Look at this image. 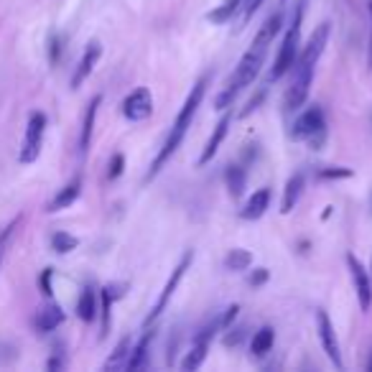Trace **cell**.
Instances as JSON below:
<instances>
[{"label":"cell","mask_w":372,"mask_h":372,"mask_svg":"<svg viewBox=\"0 0 372 372\" xmlns=\"http://www.w3.org/2000/svg\"><path fill=\"white\" fill-rule=\"evenodd\" d=\"M301 18H304V0H298L296 3V10H293V18H291V25H288L286 31V39L280 43V51L278 56H276V64L271 69V82L280 79V76L291 72L293 64L298 59V43H301Z\"/></svg>","instance_id":"3957f363"},{"label":"cell","mask_w":372,"mask_h":372,"mask_svg":"<svg viewBox=\"0 0 372 372\" xmlns=\"http://www.w3.org/2000/svg\"><path fill=\"white\" fill-rule=\"evenodd\" d=\"M367 370H370V372H372V357H370V362H367Z\"/></svg>","instance_id":"f35d334b"},{"label":"cell","mask_w":372,"mask_h":372,"mask_svg":"<svg viewBox=\"0 0 372 372\" xmlns=\"http://www.w3.org/2000/svg\"><path fill=\"white\" fill-rule=\"evenodd\" d=\"M265 54H268V49L255 46V43L245 51V56L240 59V64H237V69H235V74H232V79H229L227 90H225L222 94H217V100H214V107H217V110H225V107H229V105L235 102L237 94L242 92L247 85H253V79L258 76V72H260V67H262Z\"/></svg>","instance_id":"7a4b0ae2"},{"label":"cell","mask_w":372,"mask_h":372,"mask_svg":"<svg viewBox=\"0 0 372 372\" xmlns=\"http://www.w3.org/2000/svg\"><path fill=\"white\" fill-rule=\"evenodd\" d=\"M229 123H232V115H225V118L217 123V127H214V133H211V138L207 141V145H204L202 156H199V166H207V163L217 156V151H220L222 141H225V136H227V127Z\"/></svg>","instance_id":"4fadbf2b"},{"label":"cell","mask_w":372,"mask_h":372,"mask_svg":"<svg viewBox=\"0 0 372 372\" xmlns=\"http://www.w3.org/2000/svg\"><path fill=\"white\" fill-rule=\"evenodd\" d=\"M240 6H242V0H225L220 8L211 10L207 18H209L211 23H227V21H232V16H235L237 10H240Z\"/></svg>","instance_id":"d4e9b609"},{"label":"cell","mask_w":372,"mask_h":372,"mask_svg":"<svg viewBox=\"0 0 372 372\" xmlns=\"http://www.w3.org/2000/svg\"><path fill=\"white\" fill-rule=\"evenodd\" d=\"M51 278H54V271H51V268H46V271L41 273V278H39V286H41L43 296H51Z\"/></svg>","instance_id":"e575fe53"},{"label":"cell","mask_w":372,"mask_h":372,"mask_svg":"<svg viewBox=\"0 0 372 372\" xmlns=\"http://www.w3.org/2000/svg\"><path fill=\"white\" fill-rule=\"evenodd\" d=\"M280 28H283V13L280 10H276L265 23L260 25V31H258V36H255V46H262V49H268L273 43V39L280 34Z\"/></svg>","instance_id":"2e32d148"},{"label":"cell","mask_w":372,"mask_h":372,"mask_svg":"<svg viewBox=\"0 0 372 372\" xmlns=\"http://www.w3.org/2000/svg\"><path fill=\"white\" fill-rule=\"evenodd\" d=\"M153 112V97L145 87H138L136 92H130L123 102V115H125L130 123H143V120L151 118Z\"/></svg>","instance_id":"52a82bcc"},{"label":"cell","mask_w":372,"mask_h":372,"mask_svg":"<svg viewBox=\"0 0 372 372\" xmlns=\"http://www.w3.org/2000/svg\"><path fill=\"white\" fill-rule=\"evenodd\" d=\"M347 262H349L352 280H355L357 298H360V309H362V311H370V306H372V278L367 276V271L362 268V262L357 260L355 255H347Z\"/></svg>","instance_id":"9c48e42d"},{"label":"cell","mask_w":372,"mask_h":372,"mask_svg":"<svg viewBox=\"0 0 372 372\" xmlns=\"http://www.w3.org/2000/svg\"><path fill=\"white\" fill-rule=\"evenodd\" d=\"M204 92H207V79H199L194 87H192V92H189V97H186L184 107L178 110L176 120H174V125H171V133L169 138H166V143H163V148L158 151V156H156V161H153L151 166V174H148V178H153L158 171L163 169V163L169 161L171 156L178 151V145H181V141H184L186 130L192 127V120H194L196 110H199V105H202L204 100Z\"/></svg>","instance_id":"6da1fadb"},{"label":"cell","mask_w":372,"mask_h":372,"mask_svg":"<svg viewBox=\"0 0 372 372\" xmlns=\"http://www.w3.org/2000/svg\"><path fill=\"white\" fill-rule=\"evenodd\" d=\"M225 265H227L229 271H247L250 265H253V255L242 250V247H235L232 253L225 258Z\"/></svg>","instance_id":"484cf974"},{"label":"cell","mask_w":372,"mask_h":372,"mask_svg":"<svg viewBox=\"0 0 372 372\" xmlns=\"http://www.w3.org/2000/svg\"><path fill=\"white\" fill-rule=\"evenodd\" d=\"M192 262H194V253H186L184 258H181V262H178L176 268H174V273H171V278L166 280V286H163L161 296H158V301H156V306H153V311L148 313V319H145V324L156 322V319L161 316L163 309L169 306V301H171V298H174V293H176V288H178V283H181V278H184L186 268H189Z\"/></svg>","instance_id":"8992f818"},{"label":"cell","mask_w":372,"mask_h":372,"mask_svg":"<svg viewBox=\"0 0 372 372\" xmlns=\"http://www.w3.org/2000/svg\"><path fill=\"white\" fill-rule=\"evenodd\" d=\"M311 79H313V67L296 61V64H293V82H291V87L286 90V97H283V107H286L288 112H296L304 107L306 97H309Z\"/></svg>","instance_id":"277c9868"},{"label":"cell","mask_w":372,"mask_h":372,"mask_svg":"<svg viewBox=\"0 0 372 372\" xmlns=\"http://www.w3.org/2000/svg\"><path fill=\"white\" fill-rule=\"evenodd\" d=\"M21 225V217H16V220H10L6 227L0 229V258H3V253H6V245H8V240L13 237V232H16V227Z\"/></svg>","instance_id":"f546056e"},{"label":"cell","mask_w":372,"mask_h":372,"mask_svg":"<svg viewBox=\"0 0 372 372\" xmlns=\"http://www.w3.org/2000/svg\"><path fill=\"white\" fill-rule=\"evenodd\" d=\"M260 6H262V0H242V6H240V8H242V21L247 23V21L260 10Z\"/></svg>","instance_id":"1f68e13d"},{"label":"cell","mask_w":372,"mask_h":372,"mask_svg":"<svg viewBox=\"0 0 372 372\" xmlns=\"http://www.w3.org/2000/svg\"><path fill=\"white\" fill-rule=\"evenodd\" d=\"M76 245H79V240H76L74 235H69V232H54V235H51V247H54V253L67 255V253H72V250H76Z\"/></svg>","instance_id":"4316f807"},{"label":"cell","mask_w":372,"mask_h":372,"mask_svg":"<svg viewBox=\"0 0 372 372\" xmlns=\"http://www.w3.org/2000/svg\"><path fill=\"white\" fill-rule=\"evenodd\" d=\"M151 342H153V331H145L143 339L138 342L136 347H133V352H130V357H127L125 370H143L145 362H148V349H151Z\"/></svg>","instance_id":"d6986e66"},{"label":"cell","mask_w":372,"mask_h":372,"mask_svg":"<svg viewBox=\"0 0 372 372\" xmlns=\"http://www.w3.org/2000/svg\"><path fill=\"white\" fill-rule=\"evenodd\" d=\"M76 316L82 322H94V316H97V293H94V288L87 286L82 291V296L76 301Z\"/></svg>","instance_id":"44dd1931"},{"label":"cell","mask_w":372,"mask_h":372,"mask_svg":"<svg viewBox=\"0 0 372 372\" xmlns=\"http://www.w3.org/2000/svg\"><path fill=\"white\" fill-rule=\"evenodd\" d=\"M324 133V112L322 107H309L306 112H301L293 123V130H291V138H296V141H304L309 138L311 141L313 136H322Z\"/></svg>","instance_id":"ba28073f"},{"label":"cell","mask_w":372,"mask_h":372,"mask_svg":"<svg viewBox=\"0 0 372 372\" xmlns=\"http://www.w3.org/2000/svg\"><path fill=\"white\" fill-rule=\"evenodd\" d=\"M327 39H329V23H322L319 28H316V31H313V36L309 39V43L304 46V51L298 54L296 61H301V64H309V67H316L319 56L324 54Z\"/></svg>","instance_id":"8fae6325"},{"label":"cell","mask_w":372,"mask_h":372,"mask_svg":"<svg viewBox=\"0 0 372 372\" xmlns=\"http://www.w3.org/2000/svg\"><path fill=\"white\" fill-rule=\"evenodd\" d=\"M61 54V41H56V39H51V61H56Z\"/></svg>","instance_id":"8d00e7d4"},{"label":"cell","mask_w":372,"mask_h":372,"mask_svg":"<svg viewBox=\"0 0 372 372\" xmlns=\"http://www.w3.org/2000/svg\"><path fill=\"white\" fill-rule=\"evenodd\" d=\"M43 130H46V115H43V112H31L28 127H25L23 145H21V153H18V161L34 163L36 158H39V153H41Z\"/></svg>","instance_id":"5b68a950"},{"label":"cell","mask_w":372,"mask_h":372,"mask_svg":"<svg viewBox=\"0 0 372 372\" xmlns=\"http://www.w3.org/2000/svg\"><path fill=\"white\" fill-rule=\"evenodd\" d=\"M59 324H64V311H61V306L56 304L41 309L39 316H36V329L39 331H54Z\"/></svg>","instance_id":"ffe728a7"},{"label":"cell","mask_w":372,"mask_h":372,"mask_svg":"<svg viewBox=\"0 0 372 372\" xmlns=\"http://www.w3.org/2000/svg\"><path fill=\"white\" fill-rule=\"evenodd\" d=\"M100 306H102V337H105L107 329H110V306H112V298L105 288L100 291Z\"/></svg>","instance_id":"f1b7e54d"},{"label":"cell","mask_w":372,"mask_h":372,"mask_svg":"<svg viewBox=\"0 0 372 372\" xmlns=\"http://www.w3.org/2000/svg\"><path fill=\"white\" fill-rule=\"evenodd\" d=\"M352 171L349 169H322L319 171V178H349Z\"/></svg>","instance_id":"836d02e7"},{"label":"cell","mask_w":372,"mask_h":372,"mask_svg":"<svg viewBox=\"0 0 372 372\" xmlns=\"http://www.w3.org/2000/svg\"><path fill=\"white\" fill-rule=\"evenodd\" d=\"M82 192V178H74V181H69L64 189H59V194L51 199L49 204V211H59V209H67L69 204L76 202V196Z\"/></svg>","instance_id":"ac0fdd59"},{"label":"cell","mask_w":372,"mask_h":372,"mask_svg":"<svg viewBox=\"0 0 372 372\" xmlns=\"http://www.w3.org/2000/svg\"><path fill=\"white\" fill-rule=\"evenodd\" d=\"M100 56H102V46L97 41H92L90 46H87L82 61L76 64L74 74H72V90H79V87H82V82H85L90 74H92V69H94V64L100 61Z\"/></svg>","instance_id":"7c38bea8"},{"label":"cell","mask_w":372,"mask_h":372,"mask_svg":"<svg viewBox=\"0 0 372 372\" xmlns=\"http://www.w3.org/2000/svg\"><path fill=\"white\" fill-rule=\"evenodd\" d=\"M316 322H319V337H322L324 352H327V357L334 362V367H337V370H342V367H344V362H342V352H339L337 334H334V327H331L327 311H316Z\"/></svg>","instance_id":"30bf717a"},{"label":"cell","mask_w":372,"mask_h":372,"mask_svg":"<svg viewBox=\"0 0 372 372\" xmlns=\"http://www.w3.org/2000/svg\"><path fill=\"white\" fill-rule=\"evenodd\" d=\"M123 166H125V156L123 153H115L110 158V163H107V178H118L120 174H123Z\"/></svg>","instance_id":"4dcf8cb0"},{"label":"cell","mask_w":372,"mask_h":372,"mask_svg":"<svg viewBox=\"0 0 372 372\" xmlns=\"http://www.w3.org/2000/svg\"><path fill=\"white\" fill-rule=\"evenodd\" d=\"M265 278H268V271H265V268H260V271L250 278V283H253V286H260V283H265Z\"/></svg>","instance_id":"d590c367"},{"label":"cell","mask_w":372,"mask_h":372,"mask_svg":"<svg viewBox=\"0 0 372 372\" xmlns=\"http://www.w3.org/2000/svg\"><path fill=\"white\" fill-rule=\"evenodd\" d=\"M237 311H240V306H229V309H225V313L220 316V329H229V327H232Z\"/></svg>","instance_id":"d6a6232c"},{"label":"cell","mask_w":372,"mask_h":372,"mask_svg":"<svg viewBox=\"0 0 372 372\" xmlns=\"http://www.w3.org/2000/svg\"><path fill=\"white\" fill-rule=\"evenodd\" d=\"M100 102H102V97H100V94H94L92 100H90V105H87L85 123H82V136H79V151H82V156L90 151V143H92L94 118H97V110H100Z\"/></svg>","instance_id":"9a60e30c"},{"label":"cell","mask_w":372,"mask_h":372,"mask_svg":"<svg viewBox=\"0 0 372 372\" xmlns=\"http://www.w3.org/2000/svg\"><path fill=\"white\" fill-rule=\"evenodd\" d=\"M207 349H209V342H207V339H194V344H192V349H189V355H186L184 362H181V370L189 372V370L202 367L204 357H207Z\"/></svg>","instance_id":"7402d4cb"},{"label":"cell","mask_w":372,"mask_h":372,"mask_svg":"<svg viewBox=\"0 0 372 372\" xmlns=\"http://www.w3.org/2000/svg\"><path fill=\"white\" fill-rule=\"evenodd\" d=\"M130 352H133V339H130V337H123V339L118 342L115 352L110 355V360L105 362V370H120V367H125V364H127V357H130Z\"/></svg>","instance_id":"603a6c76"},{"label":"cell","mask_w":372,"mask_h":372,"mask_svg":"<svg viewBox=\"0 0 372 372\" xmlns=\"http://www.w3.org/2000/svg\"><path fill=\"white\" fill-rule=\"evenodd\" d=\"M227 186H229V194L235 196H242V189H245V174L242 169H229L227 171Z\"/></svg>","instance_id":"83f0119b"},{"label":"cell","mask_w":372,"mask_h":372,"mask_svg":"<svg viewBox=\"0 0 372 372\" xmlns=\"http://www.w3.org/2000/svg\"><path fill=\"white\" fill-rule=\"evenodd\" d=\"M367 10H370V67H372V0L367 3Z\"/></svg>","instance_id":"74e56055"},{"label":"cell","mask_w":372,"mask_h":372,"mask_svg":"<svg viewBox=\"0 0 372 372\" xmlns=\"http://www.w3.org/2000/svg\"><path fill=\"white\" fill-rule=\"evenodd\" d=\"M301 192H304V174H293V176L288 178L286 192H283V202H280V211L283 214L293 211V207L301 199Z\"/></svg>","instance_id":"e0dca14e"},{"label":"cell","mask_w":372,"mask_h":372,"mask_svg":"<svg viewBox=\"0 0 372 372\" xmlns=\"http://www.w3.org/2000/svg\"><path fill=\"white\" fill-rule=\"evenodd\" d=\"M273 342H276V331H273L271 327H262V329H258L253 334L250 349H253V355L262 357V355H268V352L273 349Z\"/></svg>","instance_id":"cb8c5ba5"},{"label":"cell","mask_w":372,"mask_h":372,"mask_svg":"<svg viewBox=\"0 0 372 372\" xmlns=\"http://www.w3.org/2000/svg\"><path fill=\"white\" fill-rule=\"evenodd\" d=\"M268 207H271V189H258L240 209V217L242 220H260Z\"/></svg>","instance_id":"5bb4252c"}]
</instances>
